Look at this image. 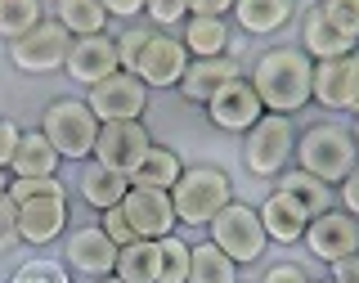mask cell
<instances>
[{
	"label": "cell",
	"instance_id": "cell-1",
	"mask_svg": "<svg viewBox=\"0 0 359 283\" xmlns=\"http://www.w3.org/2000/svg\"><path fill=\"white\" fill-rule=\"evenodd\" d=\"M310 77H314V59L301 45H269V50H261L252 59L247 81L261 95L265 112L297 117V112L310 104Z\"/></svg>",
	"mask_w": 359,
	"mask_h": 283
},
{
	"label": "cell",
	"instance_id": "cell-2",
	"mask_svg": "<svg viewBox=\"0 0 359 283\" xmlns=\"http://www.w3.org/2000/svg\"><path fill=\"white\" fill-rule=\"evenodd\" d=\"M359 162V144L346 121L337 117H323V121H310L306 131H297V153H292V166L310 171L314 180L323 185H341L351 176V166Z\"/></svg>",
	"mask_w": 359,
	"mask_h": 283
},
{
	"label": "cell",
	"instance_id": "cell-3",
	"mask_svg": "<svg viewBox=\"0 0 359 283\" xmlns=\"http://www.w3.org/2000/svg\"><path fill=\"white\" fill-rule=\"evenodd\" d=\"M229 202H233V180L224 176L220 166H211V162L184 166L180 180H175V189H171L175 221L189 225V230H207Z\"/></svg>",
	"mask_w": 359,
	"mask_h": 283
},
{
	"label": "cell",
	"instance_id": "cell-4",
	"mask_svg": "<svg viewBox=\"0 0 359 283\" xmlns=\"http://www.w3.org/2000/svg\"><path fill=\"white\" fill-rule=\"evenodd\" d=\"M41 135L54 144V153L63 162H90L99 140V117L90 112L86 99H50L41 112Z\"/></svg>",
	"mask_w": 359,
	"mask_h": 283
},
{
	"label": "cell",
	"instance_id": "cell-5",
	"mask_svg": "<svg viewBox=\"0 0 359 283\" xmlns=\"http://www.w3.org/2000/svg\"><path fill=\"white\" fill-rule=\"evenodd\" d=\"M292 153H297V126L283 112H265L243 135V166L256 180H278L292 166Z\"/></svg>",
	"mask_w": 359,
	"mask_h": 283
},
{
	"label": "cell",
	"instance_id": "cell-6",
	"mask_svg": "<svg viewBox=\"0 0 359 283\" xmlns=\"http://www.w3.org/2000/svg\"><path fill=\"white\" fill-rule=\"evenodd\" d=\"M207 239L216 243L233 265H256L265 256V247H269L265 225H261V211H256L252 202H238V198H233L229 207H224L220 216L207 225Z\"/></svg>",
	"mask_w": 359,
	"mask_h": 283
},
{
	"label": "cell",
	"instance_id": "cell-7",
	"mask_svg": "<svg viewBox=\"0 0 359 283\" xmlns=\"http://www.w3.org/2000/svg\"><path fill=\"white\" fill-rule=\"evenodd\" d=\"M67 50H72V37H67L54 18H41L27 37L9 41V63H14L22 77H50V72H63Z\"/></svg>",
	"mask_w": 359,
	"mask_h": 283
},
{
	"label": "cell",
	"instance_id": "cell-8",
	"mask_svg": "<svg viewBox=\"0 0 359 283\" xmlns=\"http://www.w3.org/2000/svg\"><path fill=\"white\" fill-rule=\"evenodd\" d=\"M149 95H153V90L144 86L135 72H112L99 86L86 90V104L99 117V126H104V121H144V112H149Z\"/></svg>",
	"mask_w": 359,
	"mask_h": 283
},
{
	"label": "cell",
	"instance_id": "cell-9",
	"mask_svg": "<svg viewBox=\"0 0 359 283\" xmlns=\"http://www.w3.org/2000/svg\"><path fill=\"white\" fill-rule=\"evenodd\" d=\"M117 252L121 247L108 239L99 225H76V230L63 234V265L81 279H108L117 270Z\"/></svg>",
	"mask_w": 359,
	"mask_h": 283
},
{
	"label": "cell",
	"instance_id": "cell-10",
	"mask_svg": "<svg viewBox=\"0 0 359 283\" xmlns=\"http://www.w3.org/2000/svg\"><path fill=\"white\" fill-rule=\"evenodd\" d=\"M261 117H265V104H261V95L252 90L247 77L229 81L224 90H216V95L207 99V121L224 135H247Z\"/></svg>",
	"mask_w": 359,
	"mask_h": 283
},
{
	"label": "cell",
	"instance_id": "cell-11",
	"mask_svg": "<svg viewBox=\"0 0 359 283\" xmlns=\"http://www.w3.org/2000/svg\"><path fill=\"white\" fill-rule=\"evenodd\" d=\"M301 243H306L310 256H319L323 265H332V261H341V256L359 252V221L341 207H328L323 216H314L306 225V239Z\"/></svg>",
	"mask_w": 359,
	"mask_h": 283
},
{
	"label": "cell",
	"instance_id": "cell-12",
	"mask_svg": "<svg viewBox=\"0 0 359 283\" xmlns=\"http://www.w3.org/2000/svg\"><path fill=\"white\" fill-rule=\"evenodd\" d=\"M184 67H189L184 41H180L175 32H157L153 27V37H149V45H144V59H140V67H135V77H140L149 90H175L180 81H184Z\"/></svg>",
	"mask_w": 359,
	"mask_h": 283
},
{
	"label": "cell",
	"instance_id": "cell-13",
	"mask_svg": "<svg viewBox=\"0 0 359 283\" xmlns=\"http://www.w3.org/2000/svg\"><path fill=\"white\" fill-rule=\"evenodd\" d=\"M149 144H153V135H149L144 121H104V126H99V140H95V162L108 166V171L130 176L135 162L149 153Z\"/></svg>",
	"mask_w": 359,
	"mask_h": 283
},
{
	"label": "cell",
	"instance_id": "cell-14",
	"mask_svg": "<svg viewBox=\"0 0 359 283\" xmlns=\"http://www.w3.org/2000/svg\"><path fill=\"white\" fill-rule=\"evenodd\" d=\"M121 211H126L135 239H153L157 243V239H166V234L180 230L171 194H166V189H140V185H130L126 198H121Z\"/></svg>",
	"mask_w": 359,
	"mask_h": 283
},
{
	"label": "cell",
	"instance_id": "cell-15",
	"mask_svg": "<svg viewBox=\"0 0 359 283\" xmlns=\"http://www.w3.org/2000/svg\"><path fill=\"white\" fill-rule=\"evenodd\" d=\"M297 45L310 54L314 63H323V59H351V54L359 50V41L351 37V32H341L328 14H323L319 0L301 9V37H297Z\"/></svg>",
	"mask_w": 359,
	"mask_h": 283
},
{
	"label": "cell",
	"instance_id": "cell-16",
	"mask_svg": "<svg viewBox=\"0 0 359 283\" xmlns=\"http://www.w3.org/2000/svg\"><path fill=\"white\" fill-rule=\"evenodd\" d=\"M63 72L72 77L76 86H86V90L99 86L104 77L121 72V63H117V41H112L108 32H99V37H76L72 50H67Z\"/></svg>",
	"mask_w": 359,
	"mask_h": 283
},
{
	"label": "cell",
	"instance_id": "cell-17",
	"mask_svg": "<svg viewBox=\"0 0 359 283\" xmlns=\"http://www.w3.org/2000/svg\"><path fill=\"white\" fill-rule=\"evenodd\" d=\"M18 207V239L27 247H50L67 234V198H32Z\"/></svg>",
	"mask_w": 359,
	"mask_h": 283
},
{
	"label": "cell",
	"instance_id": "cell-18",
	"mask_svg": "<svg viewBox=\"0 0 359 283\" xmlns=\"http://www.w3.org/2000/svg\"><path fill=\"white\" fill-rule=\"evenodd\" d=\"M238 77H247V72H243V63L233 59V54H220V59H189L184 81H180L175 90L189 99V104L207 108V99L216 95V90H224L229 81H238Z\"/></svg>",
	"mask_w": 359,
	"mask_h": 283
},
{
	"label": "cell",
	"instance_id": "cell-19",
	"mask_svg": "<svg viewBox=\"0 0 359 283\" xmlns=\"http://www.w3.org/2000/svg\"><path fill=\"white\" fill-rule=\"evenodd\" d=\"M256 211H261V225H265V239L269 243H283V247H292V243H301L306 239V225H310V216L297 207L287 194H278V189H269V194L256 202Z\"/></svg>",
	"mask_w": 359,
	"mask_h": 283
},
{
	"label": "cell",
	"instance_id": "cell-20",
	"mask_svg": "<svg viewBox=\"0 0 359 283\" xmlns=\"http://www.w3.org/2000/svg\"><path fill=\"white\" fill-rule=\"evenodd\" d=\"M175 37L184 41L189 59H220V54H229V45H233V27H229V18L189 14L184 22H180Z\"/></svg>",
	"mask_w": 359,
	"mask_h": 283
},
{
	"label": "cell",
	"instance_id": "cell-21",
	"mask_svg": "<svg viewBox=\"0 0 359 283\" xmlns=\"http://www.w3.org/2000/svg\"><path fill=\"white\" fill-rule=\"evenodd\" d=\"M126 189H130V176L108 171V166L95 162V157H90V162H81V176H76V198H81L86 207H95V211L121 207Z\"/></svg>",
	"mask_w": 359,
	"mask_h": 283
},
{
	"label": "cell",
	"instance_id": "cell-22",
	"mask_svg": "<svg viewBox=\"0 0 359 283\" xmlns=\"http://www.w3.org/2000/svg\"><path fill=\"white\" fill-rule=\"evenodd\" d=\"M63 157L54 153V144L41 135V126L22 131L18 135V149H14V162H9V180H41V176H59Z\"/></svg>",
	"mask_w": 359,
	"mask_h": 283
},
{
	"label": "cell",
	"instance_id": "cell-23",
	"mask_svg": "<svg viewBox=\"0 0 359 283\" xmlns=\"http://www.w3.org/2000/svg\"><path fill=\"white\" fill-rule=\"evenodd\" d=\"M247 37H274L297 18V0H238L229 14Z\"/></svg>",
	"mask_w": 359,
	"mask_h": 283
},
{
	"label": "cell",
	"instance_id": "cell-24",
	"mask_svg": "<svg viewBox=\"0 0 359 283\" xmlns=\"http://www.w3.org/2000/svg\"><path fill=\"white\" fill-rule=\"evenodd\" d=\"M274 189H278V194H287L310 221H314V216H323L328 207H337V189H332V185H323V180H314L310 171H301V166H287V171L274 180Z\"/></svg>",
	"mask_w": 359,
	"mask_h": 283
},
{
	"label": "cell",
	"instance_id": "cell-25",
	"mask_svg": "<svg viewBox=\"0 0 359 283\" xmlns=\"http://www.w3.org/2000/svg\"><path fill=\"white\" fill-rule=\"evenodd\" d=\"M346 99H351V67H346V59H323V63H314L310 104H319L323 112H346Z\"/></svg>",
	"mask_w": 359,
	"mask_h": 283
},
{
	"label": "cell",
	"instance_id": "cell-26",
	"mask_svg": "<svg viewBox=\"0 0 359 283\" xmlns=\"http://www.w3.org/2000/svg\"><path fill=\"white\" fill-rule=\"evenodd\" d=\"M180 171H184V162H180V153L171 149V144H149V153L135 162V171H130V185H140V189H166L171 194L175 189V180Z\"/></svg>",
	"mask_w": 359,
	"mask_h": 283
},
{
	"label": "cell",
	"instance_id": "cell-27",
	"mask_svg": "<svg viewBox=\"0 0 359 283\" xmlns=\"http://www.w3.org/2000/svg\"><path fill=\"white\" fill-rule=\"evenodd\" d=\"M50 18L59 22L72 41L108 32V9L99 5V0H50Z\"/></svg>",
	"mask_w": 359,
	"mask_h": 283
},
{
	"label": "cell",
	"instance_id": "cell-28",
	"mask_svg": "<svg viewBox=\"0 0 359 283\" xmlns=\"http://www.w3.org/2000/svg\"><path fill=\"white\" fill-rule=\"evenodd\" d=\"M238 270L243 265H233L211 239L194 243V252H189V283H238Z\"/></svg>",
	"mask_w": 359,
	"mask_h": 283
},
{
	"label": "cell",
	"instance_id": "cell-29",
	"mask_svg": "<svg viewBox=\"0 0 359 283\" xmlns=\"http://www.w3.org/2000/svg\"><path fill=\"white\" fill-rule=\"evenodd\" d=\"M121 283H157V243L153 239H135L117 252V270Z\"/></svg>",
	"mask_w": 359,
	"mask_h": 283
},
{
	"label": "cell",
	"instance_id": "cell-30",
	"mask_svg": "<svg viewBox=\"0 0 359 283\" xmlns=\"http://www.w3.org/2000/svg\"><path fill=\"white\" fill-rule=\"evenodd\" d=\"M41 18H50L45 14V0H0V41L9 45V41L27 37Z\"/></svg>",
	"mask_w": 359,
	"mask_h": 283
},
{
	"label": "cell",
	"instance_id": "cell-31",
	"mask_svg": "<svg viewBox=\"0 0 359 283\" xmlns=\"http://www.w3.org/2000/svg\"><path fill=\"white\" fill-rule=\"evenodd\" d=\"M189 252L194 243H184L180 234L157 239V283H189Z\"/></svg>",
	"mask_w": 359,
	"mask_h": 283
},
{
	"label": "cell",
	"instance_id": "cell-32",
	"mask_svg": "<svg viewBox=\"0 0 359 283\" xmlns=\"http://www.w3.org/2000/svg\"><path fill=\"white\" fill-rule=\"evenodd\" d=\"M149 37H153L149 22H126V27H121L117 37H112V41H117V63H121V72H135V67H140Z\"/></svg>",
	"mask_w": 359,
	"mask_h": 283
},
{
	"label": "cell",
	"instance_id": "cell-33",
	"mask_svg": "<svg viewBox=\"0 0 359 283\" xmlns=\"http://www.w3.org/2000/svg\"><path fill=\"white\" fill-rule=\"evenodd\" d=\"M32 198H72L59 176H41V180H9V202H32Z\"/></svg>",
	"mask_w": 359,
	"mask_h": 283
},
{
	"label": "cell",
	"instance_id": "cell-34",
	"mask_svg": "<svg viewBox=\"0 0 359 283\" xmlns=\"http://www.w3.org/2000/svg\"><path fill=\"white\" fill-rule=\"evenodd\" d=\"M184 18H189V0H149L144 5V22L157 32H180Z\"/></svg>",
	"mask_w": 359,
	"mask_h": 283
},
{
	"label": "cell",
	"instance_id": "cell-35",
	"mask_svg": "<svg viewBox=\"0 0 359 283\" xmlns=\"http://www.w3.org/2000/svg\"><path fill=\"white\" fill-rule=\"evenodd\" d=\"M9 283H72V279H67V265H59V261H41V256H36V261L18 265Z\"/></svg>",
	"mask_w": 359,
	"mask_h": 283
},
{
	"label": "cell",
	"instance_id": "cell-36",
	"mask_svg": "<svg viewBox=\"0 0 359 283\" xmlns=\"http://www.w3.org/2000/svg\"><path fill=\"white\" fill-rule=\"evenodd\" d=\"M323 14H328L341 32H351V37L359 41V0H319Z\"/></svg>",
	"mask_w": 359,
	"mask_h": 283
},
{
	"label": "cell",
	"instance_id": "cell-37",
	"mask_svg": "<svg viewBox=\"0 0 359 283\" xmlns=\"http://www.w3.org/2000/svg\"><path fill=\"white\" fill-rule=\"evenodd\" d=\"M99 230H104L108 234V239L112 243H117V247H126V243H135V230H130V221H126V211H121V207H108V211H99Z\"/></svg>",
	"mask_w": 359,
	"mask_h": 283
},
{
	"label": "cell",
	"instance_id": "cell-38",
	"mask_svg": "<svg viewBox=\"0 0 359 283\" xmlns=\"http://www.w3.org/2000/svg\"><path fill=\"white\" fill-rule=\"evenodd\" d=\"M22 239H18V207L9 202V194L0 198V256H9L18 247Z\"/></svg>",
	"mask_w": 359,
	"mask_h": 283
},
{
	"label": "cell",
	"instance_id": "cell-39",
	"mask_svg": "<svg viewBox=\"0 0 359 283\" xmlns=\"http://www.w3.org/2000/svg\"><path fill=\"white\" fill-rule=\"evenodd\" d=\"M261 283H314V279L301 261H274V265H265Z\"/></svg>",
	"mask_w": 359,
	"mask_h": 283
},
{
	"label": "cell",
	"instance_id": "cell-40",
	"mask_svg": "<svg viewBox=\"0 0 359 283\" xmlns=\"http://www.w3.org/2000/svg\"><path fill=\"white\" fill-rule=\"evenodd\" d=\"M337 207L351 211V216L359 221V162L351 166V176H346L341 185H337Z\"/></svg>",
	"mask_w": 359,
	"mask_h": 283
},
{
	"label": "cell",
	"instance_id": "cell-41",
	"mask_svg": "<svg viewBox=\"0 0 359 283\" xmlns=\"http://www.w3.org/2000/svg\"><path fill=\"white\" fill-rule=\"evenodd\" d=\"M18 135H22V126H18L14 117H0V171H9V162H14Z\"/></svg>",
	"mask_w": 359,
	"mask_h": 283
},
{
	"label": "cell",
	"instance_id": "cell-42",
	"mask_svg": "<svg viewBox=\"0 0 359 283\" xmlns=\"http://www.w3.org/2000/svg\"><path fill=\"white\" fill-rule=\"evenodd\" d=\"M99 5H104L108 18H117V22H140L149 0H99Z\"/></svg>",
	"mask_w": 359,
	"mask_h": 283
},
{
	"label": "cell",
	"instance_id": "cell-43",
	"mask_svg": "<svg viewBox=\"0 0 359 283\" xmlns=\"http://www.w3.org/2000/svg\"><path fill=\"white\" fill-rule=\"evenodd\" d=\"M238 0H189V14H202V18H229Z\"/></svg>",
	"mask_w": 359,
	"mask_h": 283
},
{
	"label": "cell",
	"instance_id": "cell-44",
	"mask_svg": "<svg viewBox=\"0 0 359 283\" xmlns=\"http://www.w3.org/2000/svg\"><path fill=\"white\" fill-rule=\"evenodd\" d=\"M332 283H359V252L355 256H341V261H332Z\"/></svg>",
	"mask_w": 359,
	"mask_h": 283
},
{
	"label": "cell",
	"instance_id": "cell-45",
	"mask_svg": "<svg viewBox=\"0 0 359 283\" xmlns=\"http://www.w3.org/2000/svg\"><path fill=\"white\" fill-rule=\"evenodd\" d=\"M346 67H351V99H346V112H355V117H359V50L346 59Z\"/></svg>",
	"mask_w": 359,
	"mask_h": 283
},
{
	"label": "cell",
	"instance_id": "cell-46",
	"mask_svg": "<svg viewBox=\"0 0 359 283\" xmlns=\"http://www.w3.org/2000/svg\"><path fill=\"white\" fill-rule=\"evenodd\" d=\"M9 194V171H0V198Z\"/></svg>",
	"mask_w": 359,
	"mask_h": 283
},
{
	"label": "cell",
	"instance_id": "cell-47",
	"mask_svg": "<svg viewBox=\"0 0 359 283\" xmlns=\"http://www.w3.org/2000/svg\"><path fill=\"white\" fill-rule=\"evenodd\" d=\"M351 135H355V144H359V117H355V126H351Z\"/></svg>",
	"mask_w": 359,
	"mask_h": 283
},
{
	"label": "cell",
	"instance_id": "cell-48",
	"mask_svg": "<svg viewBox=\"0 0 359 283\" xmlns=\"http://www.w3.org/2000/svg\"><path fill=\"white\" fill-rule=\"evenodd\" d=\"M99 283H121V279H117V275H108V279H99Z\"/></svg>",
	"mask_w": 359,
	"mask_h": 283
},
{
	"label": "cell",
	"instance_id": "cell-49",
	"mask_svg": "<svg viewBox=\"0 0 359 283\" xmlns=\"http://www.w3.org/2000/svg\"><path fill=\"white\" fill-rule=\"evenodd\" d=\"M314 283H332V279H314Z\"/></svg>",
	"mask_w": 359,
	"mask_h": 283
}]
</instances>
